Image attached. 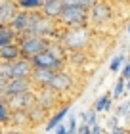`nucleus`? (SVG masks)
I'll return each instance as SVG.
<instances>
[{"mask_svg":"<svg viewBox=\"0 0 130 134\" xmlns=\"http://www.w3.org/2000/svg\"><path fill=\"white\" fill-rule=\"evenodd\" d=\"M35 94H36V103H38L40 107H44L46 111H54V109L59 105V102H61V94L55 92V90L50 88V86L36 88Z\"/></svg>","mask_w":130,"mask_h":134,"instance_id":"423d86ee","label":"nucleus"},{"mask_svg":"<svg viewBox=\"0 0 130 134\" xmlns=\"http://www.w3.org/2000/svg\"><path fill=\"white\" fill-rule=\"evenodd\" d=\"M17 38L19 36L10 25H0V48L6 44H12V42H17Z\"/></svg>","mask_w":130,"mask_h":134,"instance_id":"aec40b11","label":"nucleus"},{"mask_svg":"<svg viewBox=\"0 0 130 134\" xmlns=\"http://www.w3.org/2000/svg\"><path fill=\"white\" fill-rule=\"evenodd\" d=\"M29 117H31L33 126H38V125L48 123V119H50V111H46L44 107H40L38 103H35V105L29 109Z\"/></svg>","mask_w":130,"mask_h":134,"instance_id":"a211bd4d","label":"nucleus"},{"mask_svg":"<svg viewBox=\"0 0 130 134\" xmlns=\"http://www.w3.org/2000/svg\"><path fill=\"white\" fill-rule=\"evenodd\" d=\"M67 129H69V134H77L78 129V119L75 113H69V119H67Z\"/></svg>","mask_w":130,"mask_h":134,"instance_id":"bb28decb","label":"nucleus"},{"mask_svg":"<svg viewBox=\"0 0 130 134\" xmlns=\"http://www.w3.org/2000/svg\"><path fill=\"white\" fill-rule=\"evenodd\" d=\"M92 38H94V31L88 25H82V27L61 29L55 40H59L67 52H88V48L92 46Z\"/></svg>","mask_w":130,"mask_h":134,"instance_id":"f257e3e1","label":"nucleus"},{"mask_svg":"<svg viewBox=\"0 0 130 134\" xmlns=\"http://www.w3.org/2000/svg\"><path fill=\"white\" fill-rule=\"evenodd\" d=\"M29 17H31V12H27V10H19V12H17V15L14 17V21L10 23V27L17 33V36H21V35L27 33Z\"/></svg>","mask_w":130,"mask_h":134,"instance_id":"dca6fc26","label":"nucleus"},{"mask_svg":"<svg viewBox=\"0 0 130 134\" xmlns=\"http://www.w3.org/2000/svg\"><path fill=\"white\" fill-rule=\"evenodd\" d=\"M125 92H126V81L122 77H119V81L115 82V88H113V100H121L122 96H125Z\"/></svg>","mask_w":130,"mask_h":134,"instance_id":"b1692460","label":"nucleus"},{"mask_svg":"<svg viewBox=\"0 0 130 134\" xmlns=\"http://www.w3.org/2000/svg\"><path fill=\"white\" fill-rule=\"evenodd\" d=\"M78 119H80V123H88L90 126H94V125H98V111L94 107L86 109V111H80Z\"/></svg>","mask_w":130,"mask_h":134,"instance_id":"4be33fe9","label":"nucleus"},{"mask_svg":"<svg viewBox=\"0 0 130 134\" xmlns=\"http://www.w3.org/2000/svg\"><path fill=\"white\" fill-rule=\"evenodd\" d=\"M4 134H29L25 129H15V126H6Z\"/></svg>","mask_w":130,"mask_h":134,"instance_id":"7c9ffc66","label":"nucleus"},{"mask_svg":"<svg viewBox=\"0 0 130 134\" xmlns=\"http://www.w3.org/2000/svg\"><path fill=\"white\" fill-rule=\"evenodd\" d=\"M19 12L15 0H0V25H10Z\"/></svg>","mask_w":130,"mask_h":134,"instance_id":"9d476101","label":"nucleus"},{"mask_svg":"<svg viewBox=\"0 0 130 134\" xmlns=\"http://www.w3.org/2000/svg\"><path fill=\"white\" fill-rule=\"evenodd\" d=\"M52 79H54V71H50V69H42V67H35V69H33V75H31V81H33L35 88L50 86Z\"/></svg>","mask_w":130,"mask_h":134,"instance_id":"4468645a","label":"nucleus"},{"mask_svg":"<svg viewBox=\"0 0 130 134\" xmlns=\"http://www.w3.org/2000/svg\"><path fill=\"white\" fill-rule=\"evenodd\" d=\"M90 130H92V126L88 123H80L77 129V134H90Z\"/></svg>","mask_w":130,"mask_h":134,"instance_id":"2f4dec72","label":"nucleus"},{"mask_svg":"<svg viewBox=\"0 0 130 134\" xmlns=\"http://www.w3.org/2000/svg\"><path fill=\"white\" fill-rule=\"evenodd\" d=\"M31 90H36L31 79H10L8 86H6V96L23 94V92H31Z\"/></svg>","mask_w":130,"mask_h":134,"instance_id":"9b49d317","label":"nucleus"},{"mask_svg":"<svg viewBox=\"0 0 130 134\" xmlns=\"http://www.w3.org/2000/svg\"><path fill=\"white\" fill-rule=\"evenodd\" d=\"M103 134H105V132H103ZM109 134H111V132H109Z\"/></svg>","mask_w":130,"mask_h":134,"instance_id":"ea45409f","label":"nucleus"},{"mask_svg":"<svg viewBox=\"0 0 130 134\" xmlns=\"http://www.w3.org/2000/svg\"><path fill=\"white\" fill-rule=\"evenodd\" d=\"M98 0H65V6H80V8H86V10H92Z\"/></svg>","mask_w":130,"mask_h":134,"instance_id":"393cba45","label":"nucleus"},{"mask_svg":"<svg viewBox=\"0 0 130 134\" xmlns=\"http://www.w3.org/2000/svg\"><path fill=\"white\" fill-rule=\"evenodd\" d=\"M111 134H126V132H125V129L117 126V129H113V130H111Z\"/></svg>","mask_w":130,"mask_h":134,"instance_id":"c9c22d12","label":"nucleus"},{"mask_svg":"<svg viewBox=\"0 0 130 134\" xmlns=\"http://www.w3.org/2000/svg\"><path fill=\"white\" fill-rule=\"evenodd\" d=\"M126 33L130 35V21H128V25H126Z\"/></svg>","mask_w":130,"mask_h":134,"instance_id":"58836bf2","label":"nucleus"},{"mask_svg":"<svg viewBox=\"0 0 130 134\" xmlns=\"http://www.w3.org/2000/svg\"><path fill=\"white\" fill-rule=\"evenodd\" d=\"M126 62H128V58H126V54H125V52L117 54V56L109 62V71H111V73H119L122 67H125Z\"/></svg>","mask_w":130,"mask_h":134,"instance_id":"412c9836","label":"nucleus"},{"mask_svg":"<svg viewBox=\"0 0 130 134\" xmlns=\"http://www.w3.org/2000/svg\"><path fill=\"white\" fill-rule=\"evenodd\" d=\"M21 58V48L19 42H12L0 48V62H15Z\"/></svg>","mask_w":130,"mask_h":134,"instance_id":"f3484780","label":"nucleus"},{"mask_svg":"<svg viewBox=\"0 0 130 134\" xmlns=\"http://www.w3.org/2000/svg\"><path fill=\"white\" fill-rule=\"evenodd\" d=\"M61 27L59 21L52 19V17H46L42 12H31V17H29V27H27V33L25 35H36V36H44V38H50L55 40L61 33ZM23 36V35H21Z\"/></svg>","mask_w":130,"mask_h":134,"instance_id":"f03ea898","label":"nucleus"},{"mask_svg":"<svg viewBox=\"0 0 130 134\" xmlns=\"http://www.w3.org/2000/svg\"><path fill=\"white\" fill-rule=\"evenodd\" d=\"M121 77L125 79V81H130V58H128V62L125 63V67L121 69Z\"/></svg>","mask_w":130,"mask_h":134,"instance_id":"c756f323","label":"nucleus"},{"mask_svg":"<svg viewBox=\"0 0 130 134\" xmlns=\"http://www.w3.org/2000/svg\"><path fill=\"white\" fill-rule=\"evenodd\" d=\"M10 126H15V129H31L33 123H31L29 117V109H15L12 111V119H10Z\"/></svg>","mask_w":130,"mask_h":134,"instance_id":"2eb2a0df","label":"nucleus"},{"mask_svg":"<svg viewBox=\"0 0 130 134\" xmlns=\"http://www.w3.org/2000/svg\"><path fill=\"white\" fill-rule=\"evenodd\" d=\"M54 134H69V129H67V125H65V123H61L58 129L54 130Z\"/></svg>","mask_w":130,"mask_h":134,"instance_id":"72a5a7b5","label":"nucleus"},{"mask_svg":"<svg viewBox=\"0 0 130 134\" xmlns=\"http://www.w3.org/2000/svg\"><path fill=\"white\" fill-rule=\"evenodd\" d=\"M0 75L10 81L12 79V62H0Z\"/></svg>","mask_w":130,"mask_h":134,"instance_id":"cd10ccee","label":"nucleus"},{"mask_svg":"<svg viewBox=\"0 0 130 134\" xmlns=\"http://www.w3.org/2000/svg\"><path fill=\"white\" fill-rule=\"evenodd\" d=\"M119 119H121V117H117V115H115V117H111V119L107 121V126H109L111 130L117 129V126H121V125H119Z\"/></svg>","mask_w":130,"mask_h":134,"instance_id":"473e14b6","label":"nucleus"},{"mask_svg":"<svg viewBox=\"0 0 130 134\" xmlns=\"http://www.w3.org/2000/svg\"><path fill=\"white\" fill-rule=\"evenodd\" d=\"M6 102H8L12 111H15V109H31L36 103V94H35V90L23 92V94H14V96H8Z\"/></svg>","mask_w":130,"mask_h":134,"instance_id":"0eeeda50","label":"nucleus"},{"mask_svg":"<svg viewBox=\"0 0 130 134\" xmlns=\"http://www.w3.org/2000/svg\"><path fill=\"white\" fill-rule=\"evenodd\" d=\"M73 84H75L73 75L67 69H61L58 73H54V79H52V82H50V88H54L55 92H59V94H65V92H69V90L73 88Z\"/></svg>","mask_w":130,"mask_h":134,"instance_id":"6e6552de","label":"nucleus"},{"mask_svg":"<svg viewBox=\"0 0 130 134\" xmlns=\"http://www.w3.org/2000/svg\"><path fill=\"white\" fill-rule=\"evenodd\" d=\"M63 10H65V0H46L40 12H42L46 17H52V19L59 21Z\"/></svg>","mask_w":130,"mask_h":134,"instance_id":"ddd939ff","label":"nucleus"},{"mask_svg":"<svg viewBox=\"0 0 130 134\" xmlns=\"http://www.w3.org/2000/svg\"><path fill=\"white\" fill-rule=\"evenodd\" d=\"M126 92H130V81H126Z\"/></svg>","mask_w":130,"mask_h":134,"instance_id":"4c0bfd02","label":"nucleus"},{"mask_svg":"<svg viewBox=\"0 0 130 134\" xmlns=\"http://www.w3.org/2000/svg\"><path fill=\"white\" fill-rule=\"evenodd\" d=\"M111 19H113V8H111V4L105 2V0H98L90 10V23L96 27H101L105 23H109Z\"/></svg>","mask_w":130,"mask_h":134,"instance_id":"39448f33","label":"nucleus"},{"mask_svg":"<svg viewBox=\"0 0 130 134\" xmlns=\"http://www.w3.org/2000/svg\"><path fill=\"white\" fill-rule=\"evenodd\" d=\"M21 48V56L27 59H33L35 56H38L40 52H44L48 44H50V38H44V36H36V35H23L17 38Z\"/></svg>","mask_w":130,"mask_h":134,"instance_id":"20e7f679","label":"nucleus"},{"mask_svg":"<svg viewBox=\"0 0 130 134\" xmlns=\"http://www.w3.org/2000/svg\"><path fill=\"white\" fill-rule=\"evenodd\" d=\"M10 119H12V109L6 100H0V123L4 126H10Z\"/></svg>","mask_w":130,"mask_h":134,"instance_id":"5701e85b","label":"nucleus"},{"mask_svg":"<svg viewBox=\"0 0 130 134\" xmlns=\"http://www.w3.org/2000/svg\"><path fill=\"white\" fill-rule=\"evenodd\" d=\"M90 23V10L80 8V6H65L63 14L59 17V25L63 29L71 27H82Z\"/></svg>","mask_w":130,"mask_h":134,"instance_id":"7ed1b4c3","label":"nucleus"},{"mask_svg":"<svg viewBox=\"0 0 130 134\" xmlns=\"http://www.w3.org/2000/svg\"><path fill=\"white\" fill-rule=\"evenodd\" d=\"M92 107H94L98 113H109L111 109H113V94H111V92L101 94L100 98L94 102V105H92Z\"/></svg>","mask_w":130,"mask_h":134,"instance_id":"6ab92c4d","label":"nucleus"},{"mask_svg":"<svg viewBox=\"0 0 130 134\" xmlns=\"http://www.w3.org/2000/svg\"><path fill=\"white\" fill-rule=\"evenodd\" d=\"M69 113H71V105H69V103H63V105H61L59 109H55V111L50 115V119H48V123H46V126H44V130H46V132H54L61 123H63V119H65Z\"/></svg>","mask_w":130,"mask_h":134,"instance_id":"f8f14e48","label":"nucleus"},{"mask_svg":"<svg viewBox=\"0 0 130 134\" xmlns=\"http://www.w3.org/2000/svg\"><path fill=\"white\" fill-rule=\"evenodd\" d=\"M4 130H6V126H4L2 123H0V134H4Z\"/></svg>","mask_w":130,"mask_h":134,"instance_id":"e433bc0d","label":"nucleus"},{"mask_svg":"<svg viewBox=\"0 0 130 134\" xmlns=\"http://www.w3.org/2000/svg\"><path fill=\"white\" fill-rule=\"evenodd\" d=\"M117 117H128L130 115V100H125L122 103H119V107L115 109Z\"/></svg>","mask_w":130,"mask_h":134,"instance_id":"a878e982","label":"nucleus"},{"mask_svg":"<svg viewBox=\"0 0 130 134\" xmlns=\"http://www.w3.org/2000/svg\"><path fill=\"white\" fill-rule=\"evenodd\" d=\"M6 86H8V79L0 75V100H6L8 96H6Z\"/></svg>","mask_w":130,"mask_h":134,"instance_id":"c85d7f7f","label":"nucleus"},{"mask_svg":"<svg viewBox=\"0 0 130 134\" xmlns=\"http://www.w3.org/2000/svg\"><path fill=\"white\" fill-rule=\"evenodd\" d=\"M33 69H35L33 62L21 56L19 59L12 62V79H31Z\"/></svg>","mask_w":130,"mask_h":134,"instance_id":"1a4fd4ad","label":"nucleus"},{"mask_svg":"<svg viewBox=\"0 0 130 134\" xmlns=\"http://www.w3.org/2000/svg\"><path fill=\"white\" fill-rule=\"evenodd\" d=\"M105 130H103V126L100 125V123H98V125H94V126H92V130H90V134H103Z\"/></svg>","mask_w":130,"mask_h":134,"instance_id":"f704fd0d","label":"nucleus"}]
</instances>
